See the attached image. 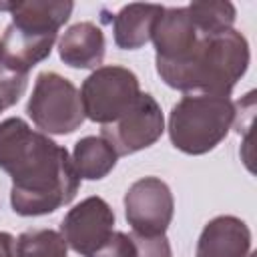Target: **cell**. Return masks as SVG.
<instances>
[{
  "mask_svg": "<svg viewBox=\"0 0 257 257\" xmlns=\"http://www.w3.org/2000/svg\"><path fill=\"white\" fill-rule=\"evenodd\" d=\"M175 213V199L169 185L159 177L135 181L124 195V217L133 233L161 237L167 233Z\"/></svg>",
  "mask_w": 257,
  "mask_h": 257,
  "instance_id": "obj_6",
  "label": "cell"
},
{
  "mask_svg": "<svg viewBox=\"0 0 257 257\" xmlns=\"http://www.w3.org/2000/svg\"><path fill=\"white\" fill-rule=\"evenodd\" d=\"M114 233V211L102 197H86L74 205L60 223V235L66 245L82 255L92 257L106 245Z\"/></svg>",
  "mask_w": 257,
  "mask_h": 257,
  "instance_id": "obj_8",
  "label": "cell"
},
{
  "mask_svg": "<svg viewBox=\"0 0 257 257\" xmlns=\"http://www.w3.org/2000/svg\"><path fill=\"white\" fill-rule=\"evenodd\" d=\"M74 4L68 0H30V2H0V10L12 14V24L36 32L58 34V28L70 18Z\"/></svg>",
  "mask_w": 257,
  "mask_h": 257,
  "instance_id": "obj_13",
  "label": "cell"
},
{
  "mask_svg": "<svg viewBox=\"0 0 257 257\" xmlns=\"http://www.w3.org/2000/svg\"><path fill=\"white\" fill-rule=\"evenodd\" d=\"M70 159L80 179L100 181L116 167L118 155L104 137L90 135V137H82L80 141H76Z\"/></svg>",
  "mask_w": 257,
  "mask_h": 257,
  "instance_id": "obj_15",
  "label": "cell"
},
{
  "mask_svg": "<svg viewBox=\"0 0 257 257\" xmlns=\"http://www.w3.org/2000/svg\"><path fill=\"white\" fill-rule=\"evenodd\" d=\"M4 68H2V40H0V72H2Z\"/></svg>",
  "mask_w": 257,
  "mask_h": 257,
  "instance_id": "obj_21",
  "label": "cell"
},
{
  "mask_svg": "<svg viewBox=\"0 0 257 257\" xmlns=\"http://www.w3.org/2000/svg\"><path fill=\"white\" fill-rule=\"evenodd\" d=\"M189 16L201 34H219L231 30L235 24L237 10L231 2L225 0H205L191 2L187 6Z\"/></svg>",
  "mask_w": 257,
  "mask_h": 257,
  "instance_id": "obj_17",
  "label": "cell"
},
{
  "mask_svg": "<svg viewBox=\"0 0 257 257\" xmlns=\"http://www.w3.org/2000/svg\"><path fill=\"white\" fill-rule=\"evenodd\" d=\"M163 131L165 118L159 102L149 92H141L133 106L118 120L102 126L100 137L112 145L118 157H124L155 145Z\"/></svg>",
  "mask_w": 257,
  "mask_h": 257,
  "instance_id": "obj_7",
  "label": "cell"
},
{
  "mask_svg": "<svg viewBox=\"0 0 257 257\" xmlns=\"http://www.w3.org/2000/svg\"><path fill=\"white\" fill-rule=\"evenodd\" d=\"M26 114L44 135H70L84 122L76 86L68 78L50 70L36 76Z\"/></svg>",
  "mask_w": 257,
  "mask_h": 257,
  "instance_id": "obj_4",
  "label": "cell"
},
{
  "mask_svg": "<svg viewBox=\"0 0 257 257\" xmlns=\"http://www.w3.org/2000/svg\"><path fill=\"white\" fill-rule=\"evenodd\" d=\"M28 84V74H14L8 70L0 72V112L10 108L24 94Z\"/></svg>",
  "mask_w": 257,
  "mask_h": 257,
  "instance_id": "obj_19",
  "label": "cell"
},
{
  "mask_svg": "<svg viewBox=\"0 0 257 257\" xmlns=\"http://www.w3.org/2000/svg\"><path fill=\"white\" fill-rule=\"evenodd\" d=\"M195 257H251V229L239 217L219 215L203 227Z\"/></svg>",
  "mask_w": 257,
  "mask_h": 257,
  "instance_id": "obj_10",
  "label": "cell"
},
{
  "mask_svg": "<svg viewBox=\"0 0 257 257\" xmlns=\"http://www.w3.org/2000/svg\"><path fill=\"white\" fill-rule=\"evenodd\" d=\"M163 12L159 4H126L112 18L114 44L122 50H137L151 40L157 16Z\"/></svg>",
  "mask_w": 257,
  "mask_h": 257,
  "instance_id": "obj_14",
  "label": "cell"
},
{
  "mask_svg": "<svg viewBox=\"0 0 257 257\" xmlns=\"http://www.w3.org/2000/svg\"><path fill=\"white\" fill-rule=\"evenodd\" d=\"M0 169L12 179L10 205L20 217L54 213L80 187L68 151L18 116L0 122Z\"/></svg>",
  "mask_w": 257,
  "mask_h": 257,
  "instance_id": "obj_1",
  "label": "cell"
},
{
  "mask_svg": "<svg viewBox=\"0 0 257 257\" xmlns=\"http://www.w3.org/2000/svg\"><path fill=\"white\" fill-rule=\"evenodd\" d=\"M16 257H68V245L54 229H32L16 239Z\"/></svg>",
  "mask_w": 257,
  "mask_h": 257,
  "instance_id": "obj_18",
  "label": "cell"
},
{
  "mask_svg": "<svg viewBox=\"0 0 257 257\" xmlns=\"http://www.w3.org/2000/svg\"><path fill=\"white\" fill-rule=\"evenodd\" d=\"M80 104L84 118L98 124L118 120L139 98L141 86L133 70L116 64L98 66L80 86Z\"/></svg>",
  "mask_w": 257,
  "mask_h": 257,
  "instance_id": "obj_5",
  "label": "cell"
},
{
  "mask_svg": "<svg viewBox=\"0 0 257 257\" xmlns=\"http://www.w3.org/2000/svg\"><path fill=\"white\" fill-rule=\"evenodd\" d=\"M0 257H16V239L6 231H0Z\"/></svg>",
  "mask_w": 257,
  "mask_h": 257,
  "instance_id": "obj_20",
  "label": "cell"
},
{
  "mask_svg": "<svg viewBox=\"0 0 257 257\" xmlns=\"http://www.w3.org/2000/svg\"><path fill=\"white\" fill-rule=\"evenodd\" d=\"M251 60L247 38L231 28L219 34H201L193 52L177 64H159L161 80L187 94L229 96Z\"/></svg>",
  "mask_w": 257,
  "mask_h": 257,
  "instance_id": "obj_2",
  "label": "cell"
},
{
  "mask_svg": "<svg viewBox=\"0 0 257 257\" xmlns=\"http://www.w3.org/2000/svg\"><path fill=\"white\" fill-rule=\"evenodd\" d=\"M201 32L193 24L187 6L163 8L157 16L151 40L155 44V64H177L185 60L197 46Z\"/></svg>",
  "mask_w": 257,
  "mask_h": 257,
  "instance_id": "obj_9",
  "label": "cell"
},
{
  "mask_svg": "<svg viewBox=\"0 0 257 257\" xmlns=\"http://www.w3.org/2000/svg\"><path fill=\"white\" fill-rule=\"evenodd\" d=\"M106 40L94 22L72 24L58 40V56L70 68H98L104 60Z\"/></svg>",
  "mask_w": 257,
  "mask_h": 257,
  "instance_id": "obj_12",
  "label": "cell"
},
{
  "mask_svg": "<svg viewBox=\"0 0 257 257\" xmlns=\"http://www.w3.org/2000/svg\"><path fill=\"white\" fill-rule=\"evenodd\" d=\"M235 122V102L229 96L185 94L169 114V139L185 155L213 151Z\"/></svg>",
  "mask_w": 257,
  "mask_h": 257,
  "instance_id": "obj_3",
  "label": "cell"
},
{
  "mask_svg": "<svg viewBox=\"0 0 257 257\" xmlns=\"http://www.w3.org/2000/svg\"><path fill=\"white\" fill-rule=\"evenodd\" d=\"M92 257H173V251L165 235L141 237L137 233L114 231L106 245Z\"/></svg>",
  "mask_w": 257,
  "mask_h": 257,
  "instance_id": "obj_16",
  "label": "cell"
},
{
  "mask_svg": "<svg viewBox=\"0 0 257 257\" xmlns=\"http://www.w3.org/2000/svg\"><path fill=\"white\" fill-rule=\"evenodd\" d=\"M56 34H36L14 26H6L2 36V68L14 74H28L38 62L50 56Z\"/></svg>",
  "mask_w": 257,
  "mask_h": 257,
  "instance_id": "obj_11",
  "label": "cell"
}]
</instances>
